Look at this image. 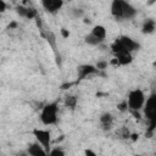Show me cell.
Wrapping results in <instances>:
<instances>
[{"label":"cell","instance_id":"cb8c5ba5","mask_svg":"<svg viewBox=\"0 0 156 156\" xmlns=\"http://www.w3.org/2000/svg\"><path fill=\"white\" fill-rule=\"evenodd\" d=\"M61 34H62V37H63V38L69 37V32H67L65 28H62V29H61Z\"/></svg>","mask_w":156,"mask_h":156},{"label":"cell","instance_id":"44dd1931","mask_svg":"<svg viewBox=\"0 0 156 156\" xmlns=\"http://www.w3.org/2000/svg\"><path fill=\"white\" fill-rule=\"evenodd\" d=\"M117 108H118V111H121V112H126V111L128 110V106H127V101H126V100H123L122 102L117 104Z\"/></svg>","mask_w":156,"mask_h":156},{"label":"cell","instance_id":"277c9868","mask_svg":"<svg viewBox=\"0 0 156 156\" xmlns=\"http://www.w3.org/2000/svg\"><path fill=\"white\" fill-rule=\"evenodd\" d=\"M143 112L145 118L150 123H156V95L151 94L147 99H145V104L143 106Z\"/></svg>","mask_w":156,"mask_h":156},{"label":"cell","instance_id":"3957f363","mask_svg":"<svg viewBox=\"0 0 156 156\" xmlns=\"http://www.w3.org/2000/svg\"><path fill=\"white\" fill-rule=\"evenodd\" d=\"M145 99H146L145 93L141 89L136 88V89L130 90L126 99L128 110L129 111H141V108L145 104Z\"/></svg>","mask_w":156,"mask_h":156},{"label":"cell","instance_id":"e0dca14e","mask_svg":"<svg viewBox=\"0 0 156 156\" xmlns=\"http://www.w3.org/2000/svg\"><path fill=\"white\" fill-rule=\"evenodd\" d=\"M117 135H118V138H121V139H129L130 132L128 130L127 127H122V128H119V129L117 130Z\"/></svg>","mask_w":156,"mask_h":156},{"label":"cell","instance_id":"603a6c76","mask_svg":"<svg viewBox=\"0 0 156 156\" xmlns=\"http://www.w3.org/2000/svg\"><path fill=\"white\" fill-rule=\"evenodd\" d=\"M84 156H98V154L91 149H85L84 150Z\"/></svg>","mask_w":156,"mask_h":156},{"label":"cell","instance_id":"30bf717a","mask_svg":"<svg viewBox=\"0 0 156 156\" xmlns=\"http://www.w3.org/2000/svg\"><path fill=\"white\" fill-rule=\"evenodd\" d=\"M27 152L29 156H49V152L37 141L32 143L27 147Z\"/></svg>","mask_w":156,"mask_h":156},{"label":"cell","instance_id":"6da1fadb","mask_svg":"<svg viewBox=\"0 0 156 156\" xmlns=\"http://www.w3.org/2000/svg\"><path fill=\"white\" fill-rule=\"evenodd\" d=\"M110 12L117 21H129L136 16L138 10L128 1L113 0L110 5Z\"/></svg>","mask_w":156,"mask_h":156},{"label":"cell","instance_id":"8992f818","mask_svg":"<svg viewBox=\"0 0 156 156\" xmlns=\"http://www.w3.org/2000/svg\"><path fill=\"white\" fill-rule=\"evenodd\" d=\"M41 7L50 15H56L65 5L62 0H41L40 1Z\"/></svg>","mask_w":156,"mask_h":156},{"label":"cell","instance_id":"52a82bcc","mask_svg":"<svg viewBox=\"0 0 156 156\" xmlns=\"http://www.w3.org/2000/svg\"><path fill=\"white\" fill-rule=\"evenodd\" d=\"M94 74H99V71L96 69V67L94 65L84 63V65H79L77 67V77H78V80H83V79L88 78L89 76H94Z\"/></svg>","mask_w":156,"mask_h":156},{"label":"cell","instance_id":"d6986e66","mask_svg":"<svg viewBox=\"0 0 156 156\" xmlns=\"http://www.w3.org/2000/svg\"><path fill=\"white\" fill-rule=\"evenodd\" d=\"M49 156H66V152L61 147H52L49 151Z\"/></svg>","mask_w":156,"mask_h":156},{"label":"cell","instance_id":"8fae6325","mask_svg":"<svg viewBox=\"0 0 156 156\" xmlns=\"http://www.w3.org/2000/svg\"><path fill=\"white\" fill-rule=\"evenodd\" d=\"M113 115L111 112H102L99 117V122H100V126L104 130H110L113 126Z\"/></svg>","mask_w":156,"mask_h":156},{"label":"cell","instance_id":"2e32d148","mask_svg":"<svg viewBox=\"0 0 156 156\" xmlns=\"http://www.w3.org/2000/svg\"><path fill=\"white\" fill-rule=\"evenodd\" d=\"M84 41H85L88 45H91V46H96V45H100V44H101V41L98 40L95 37H93L90 33L84 37Z\"/></svg>","mask_w":156,"mask_h":156},{"label":"cell","instance_id":"ac0fdd59","mask_svg":"<svg viewBox=\"0 0 156 156\" xmlns=\"http://www.w3.org/2000/svg\"><path fill=\"white\" fill-rule=\"evenodd\" d=\"M71 13H72V16L74 18H82V17H84V10L80 9V7H73V9H71Z\"/></svg>","mask_w":156,"mask_h":156},{"label":"cell","instance_id":"7c38bea8","mask_svg":"<svg viewBox=\"0 0 156 156\" xmlns=\"http://www.w3.org/2000/svg\"><path fill=\"white\" fill-rule=\"evenodd\" d=\"M115 58L118 62V66H128L133 62V54L128 51H122L115 55Z\"/></svg>","mask_w":156,"mask_h":156},{"label":"cell","instance_id":"ffe728a7","mask_svg":"<svg viewBox=\"0 0 156 156\" xmlns=\"http://www.w3.org/2000/svg\"><path fill=\"white\" fill-rule=\"evenodd\" d=\"M94 66H95V67H96V69L100 72V71H104V69H106V68H107L108 62H107L106 60H99Z\"/></svg>","mask_w":156,"mask_h":156},{"label":"cell","instance_id":"9c48e42d","mask_svg":"<svg viewBox=\"0 0 156 156\" xmlns=\"http://www.w3.org/2000/svg\"><path fill=\"white\" fill-rule=\"evenodd\" d=\"M16 12L20 17H23V18H27V20H33L34 17H37L38 15V11L34 9V7H30V6H23V5H20L16 7Z\"/></svg>","mask_w":156,"mask_h":156},{"label":"cell","instance_id":"ba28073f","mask_svg":"<svg viewBox=\"0 0 156 156\" xmlns=\"http://www.w3.org/2000/svg\"><path fill=\"white\" fill-rule=\"evenodd\" d=\"M117 39L121 43V45L123 46V49L130 54H133L134 51H138L140 49V44L128 35H119Z\"/></svg>","mask_w":156,"mask_h":156},{"label":"cell","instance_id":"5b68a950","mask_svg":"<svg viewBox=\"0 0 156 156\" xmlns=\"http://www.w3.org/2000/svg\"><path fill=\"white\" fill-rule=\"evenodd\" d=\"M33 136L35 138V141L40 144L48 152L51 149V133L48 129H41V128H34L32 130Z\"/></svg>","mask_w":156,"mask_h":156},{"label":"cell","instance_id":"7a4b0ae2","mask_svg":"<svg viewBox=\"0 0 156 156\" xmlns=\"http://www.w3.org/2000/svg\"><path fill=\"white\" fill-rule=\"evenodd\" d=\"M39 119L44 126H54L58 119V102L52 101L41 107Z\"/></svg>","mask_w":156,"mask_h":156},{"label":"cell","instance_id":"d4e9b609","mask_svg":"<svg viewBox=\"0 0 156 156\" xmlns=\"http://www.w3.org/2000/svg\"><path fill=\"white\" fill-rule=\"evenodd\" d=\"M129 138H132V140H138V138H139V134H134V133H130V136Z\"/></svg>","mask_w":156,"mask_h":156},{"label":"cell","instance_id":"7402d4cb","mask_svg":"<svg viewBox=\"0 0 156 156\" xmlns=\"http://www.w3.org/2000/svg\"><path fill=\"white\" fill-rule=\"evenodd\" d=\"M6 9H7V4L4 0H0V15L4 13L6 11Z\"/></svg>","mask_w":156,"mask_h":156},{"label":"cell","instance_id":"4fadbf2b","mask_svg":"<svg viewBox=\"0 0 156 156\" xmlns=\"http://www.w3.org/2000/svg\"><path fill=\"white\" fill-rule=\"evenodd\" d=\"M90 34H91L93 37H95L98 40H100V41L102 43V41L106 39L107 30H106L105 26H102V24H95V26L91 28Z\"/></svg>","mask_w":156,"mask_h":156},{"label":"cell","instance_id":"9a60e30c","mask_svg":"<svg viewBox=\"0 0 156 156\" xmlns=\"http://www.w3.org/2000/svg\"><path fill=\"white\" fill-rule=\"evenodd\" d=\"M78 104V98L76 95H67L65 98V106L66 107H69V108H74Z\"/></svg>","mask_w":156,"mask_h":156},{"label":"cell","instance_id":"5bb4252c","mask_svg":"<svg viewBox=\"0 0 156 156\" xmlns=\"http://www.w3.org/2000/svg\"><path fill=\"white\" fill-rule=\"evenodd\" d=\"M155 28H156L155 20L147 18V20L144 21V23L141 26V33L143 34H152L155 32Z\"/></svg>","mask_w":156,"mask_h":156}]
</instances>
